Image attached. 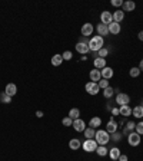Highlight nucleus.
Returning <instances> with one entry per match:
<instances>
[{
  "instance_id": "1",
  "label": "nucleus",
  "mask_w": 143,
  "mask_h": 161,
  "mask_svg": "<svg viewBox=\"0 0 143 161\" xmlns=\"http://www.w3.org/2000/svg\"><path fill=\"white\" fill-rule=\"evenodd\" d=\"M95 139L99 145H106L110 141V135H109V132L106 130H97L95 135Z\"/></svg>"
},
{
  "instance_id": "2",
  "label": "nucleus",
  "mask_w": 143,
  "mask_h": 161,
  "mask_svg": "<svg viewBox=\"0 0 143 161\" xmlns=\"http://www.w3.org/2000/svg\"><path fill=\"white\" fill-rule=\"evenodd\" d=\"M102 48H103V37H102V36L97 35L89 40V49H90L92 52H99Z\"/></svg>"
},
{
  "instance_id": "3",
  "label": "nucleus",
  "mask_w": 143,
  "mask_h": 161,
  "mask_svg": "<svg viewBox=\"0 0 143 161\" xmlns=\"http://www.w3.org/2000/svg\"><path fill=\"white\" fill-rule=\"evenodd\" d=\"M99 147V144L96 143V139H86L85 143H83V150L86 152H93L97 150Z\"/></svg>"
},
{
  "instance_id": "4",
  "label": "nucleus",
  "mask_w": 143,
  "mask_h": 161,
  "mask_svg": "<svg viewBox=\"0 0 143 161\" xmlns=\"http://www.w3.org/2000/svg\"><path fill=\"white\" fill-rule=\"evenodd\" d=\"M85 89H86V92L89 95H97L99 94V91H100V88H99V85L96 84V82H87L86 84V86H85Z\"/></svg>"
},
{
  "instance_id": "5",
  "label": "nucleus",
  "mask_w": 143,
  "mask_h": 161,
  "mask_svg": "<svg viewBox=\"0 0 143 161\" xmlns=\"http://www.w3.org/2000/svg\"><path fill=\"white\" fill-rule=\"evenodd\" d=\"M140 135L137 134V132H130L129 137H127V143H129V145H132V147H137L139 144H140Z\"/></svg>"
},
{
  "instance_id": "6",
  "label": "nucleus",
  "mask_w": 143,
  "mask_h": 161,
  "mask_svg": "<svg viewBox=\"0 0 143 161\" xmlns=\"http://www.w3.org/2000/svg\"><path fill=\"white\" fill-rule=\"evenodd\" d=\"M100 20H102V23L103 25H110V23L113 22V14L109 12V10H104V12H102V14H100Z\"/></svg>"
},
{
  "instance_id": "7",
  "label": "nucleus",
  "mask_w": 143,
  "mask_h": 161,
  "mask_svg": "<svg viewBox=\"0 0 143 161\" xmlns=\"http://www.w3.org/2000/svg\"><path fill=\"white\" fill-rule=\"evenodd\" d=\"M130 102V98H129V95H126V94H117L116 96V104L117 105H120V107H123V105H129Z\"/></svg>"
},
{
  "instance_id": "8",
  "label": "nucleus",
  "mask_w": 143,
  "mask_h": 161,
  "mask_svg": "<svg viewBox=\"0 0 143 161\" xmlns=\"http://www.w3.org/2000/svg\"><path fill=\"white\" fill-rule=\"evenodd\" d=\"M72 127H73L74 130L77 131V132H83V131L86 130V124H85V121L80 120V118H77V120L73 121V124H72Z\"/></svg>"
},
{
  "instance_id": "9",
  "label": "nucleus",
  "mask_w": 143,
  "mask_h": 161,
  "mask_svg": "<svg viewBox=\"0 0 143 161\" xmlns=\"http://www.w3.org/2000/svg\"><path fill=\"white\" fill-rule=\"evenodd\" d=\"M96 30H97V35L104 37L106 35H109V27L107 25H103V23H99L97 26H96Z\"/></svg>"
},
{
  "instance_id": "10",
  "label": "nucleus",
  "mask_w": 143,
  "mask_h": 161,
  "mask_svg": "<svg viewBox=\"0 0 143 161\" xmlns=\"http://www.w3.org/2000/svg\"><path fill=\"white\" fill-rule=\"evenodd\" d=\"M107 27H109V33H112V35H119L122 30L120 23H116V22H112Z\"/></svg>"
},
{
  "instance_id": "11",
  "label": "nucleus",
  "mask_w": 143,
  "mask_h": 161,
  "mask_svg": "<svg viewBox=\"0 0 143 161\" xmlns=\"http://www.w3.org/2000/svg\"><path fill=\"white\" fill-rule=\"evenodd\" d=\"M93 33V25L92 23H85L82 26V36L87 37V36H90Z\"/></svg>"
},
{
  "instance_id": "12",
  "label": "nucleus",
  "mask_w": 143,
  "mask_h": 161,
  "mask_svg": "<svg viewBox=\"0 0 143 161\" xmlns=\"http://www.w3.org/2000/svg\"><path fill=\"white\" fill-rule=\"evenodd\" d=\"M89 76H90L92 82H96V84H97V82L102 79V73H100L99 69H92L90 73H89Z\"/></svg>"
},
{
  "instance_id": "13",
  "label": "nucleus",
  "mask_w": 143,
  "mask_h": 161,
  "mask_svg": "<svg viewBox=\"0 0 143 161\" xmlns=\"http://www.w3.org/2000/svg\"><path fill=\"white\" fill-rule=\"evenodd\" d=\"M76 50H77L80 55H86L90 49H89V45H87V43H80V42H77V43H76Z\"/></svg>"
},
{
  "instance_id": "14",
  "label": "nucleus",
  "mask_w": 143,
  "mask_h": 161,
  "mask_svg": "<svg viewBox=\"0 0 143 161\" xmlns=\"http://www.w3.org/2000/svg\"><path fill=\"white\" fill-rule=\"evenodd\" d=\"M5 92L9 95V96H14V95L17 94V86L14 85V84H7V85H6Z\"/></svg>"
},
{
  "instance_id": "15",
  "label": "nucleus",
  "mask_w": 143,
  "mask_h": 161,
  "mask_svg": "<svg viewBox=\"0 0 143 161\" xmlns=\"http://www.w3.org/2000/svg\"><path fill=\"white\" fill-rule=\"evenodd\" d=\"M100 73H102V78L103 79H110L113 76V69L112 68H109V66H106V68H103L102 71H100Z\"/></svg>"
},
{
  "instance_id": "16",
  "label": "nucleus",
  "mask_w": 143,
  "mask_h": 161,
  "mask_svg": "<svg viewBox=\"0 0 143 161\" xmlns=\"http://www.w3.org/2000/svg\"><path fill=\"white\" fill-rule=\"evenodd\" d=\"M93 65H95L96 69H103V68H106V59H103V58H95V61H93Z\"/></svg>"
},
{
  "instance_id": "17",
  "label": "nucleus",
  "mask_w": 143,
  "mask_h": 161,
  "mask_svg": "<svg viewBox=\"0 0 143 161\" xmlns=\"http://www.w3.org/2000/svg\"><path fill=\"white\" fill-rule=\"evenodd\" d=\"M83 134H85V138L86 139H93L96 135V131L95 128H92V127H87L86 130L83 131Z\"/></svg>"
},
{
  "instance_id": "18",
  "label": "nucleus",
  "mask_w": 143,
  "mask_h": 161,
  "mask_svg": "<svg viewBox=\"0 0 143 161\" xmlns=\"http://www.w3.org/2000/svg\"><path fill=\"white\" fill-rule=\"evenodd\" d=\"M106 131H107L109 134H113V132H116V131H117V124L115 122V120H110L107 122V125H106Z\"/></svg>"
},
{
  "instance_id": "19",
  "label": "nucleus",
  "mask_w": 143,
  "mask_h": 161,
  "mask_svg": "<svg viewBox=\"0 0 143 161\" xmlns=\"http://www.w3.org/2000/svg\"><path fill=\"white\" fill-rule=\"evenodd\" d=\"M123 19H125V12H123V10H116V12L113 13V22L120 23Z\"/></svg>"
},
{
  "instance_id": "20",
  "label": "nucleus",
  "mask_w": 143,
  "mask_h": 161,
  "mask_svg": "<svg viewBox=\"0 0 143 161\" xmlns=\"http://www.w3.org/2000/svg\"><path fill=\"white\" fill-rule=\"evenodd\" d=\"M80 145H82V143H80V139H77V138H72L69 141V148H70V150H73V151L79 150Z\"/></svg>"
},
{
  "instance_id": "21",
  "label": "nucleus",
  "mask_w": 143,
  "mask_h": 161,
  "mask_svg": "<svg viewBox=\"0 0 143 161\" xmlns=\"http://www.w3.org/2000/svg\"><path fill=\"white\" fill-rule=\"evenodd\" d=\"M123 12H133L134 7H136V5H134V2H130V0H127V2H123Z\"/></svg>"
},
{
  "instance_id": "22",
  "label": "nucleus",
  "mask_w": 143,
  "mask_h": 161,
  "mask_svg": "<svg viewBox=\"0 0 143 161\" xmlns=\"http://www.w3.org/2000/svg\"><path fill=\"white\" fill-rule=\"evenodd\" d=\"M119 114H120L122 116H129V115H132V108H130L129 105H123V107L119 108Z\"/></svg>"
},
{
  "instance_id": "23",
  "label": "nucleus",
  "mask_w": 143,
  "mask_h": 161,
  "mask_svg": "<svg viewBox=\"0 0 143 161\" xmlns=\"http://www.w3.org/2000/svg\"><path fill=\"white\" fill-rule=\"evenodd\" d=\"M132 114H133V116H136V118H143V107L142 105L134 107L133 109H132Z\"/></svg>"
},
{
  "instance_id": "24",
  "label": "nucleus",
  "mask_w": 143,
  "mask_h": 161,
  "mask_svg": "<svg viewBox=\"0 0 143 161\" xmlns=\"http://www.w3.org/2000/svg\"><path fill=\"white\" fill-rule=\"evenodd\" d=\"M102 125V120H100L99 116H95V118H92L90 122H89V127H92V128H97V127Z\"/></svg>"
},
{
  "instance_id": "25",
  "label": "nucleus",
  "mask_w": 143,
  "mask_h": 161,
  "mask_svg": "<svg viewBox=\"0 0 143 161\" xmlns=\"http://www.w3.org/2000/svg\"><path fill=\"white\" fill-rule=\"evenodd\" d=\"M62 63H63V58H62V55H55L52 58V65L53 66H60Z\"/></svg>"
},
{
  "instance_id": "26",
  "label": "nucleus",
  "mask_w": 143,
  "mask_h": 161,
  "mask_svg": "<svg viewBox=\"0 0 143 161\" xmlns=\"http://www.w3.org/2000/svg\"><path fill=\"white\" fill-rule=\"evenodd\" d=\"M109 155H110V158H112V160H117V158H119V157H120V150H119V148H112V150H110V151H109Z\"/></svg>"
},
{
  "instance_id": "27",
  "label": "nucleus",
  "mask_w": 143,
  "mask_h": 161,
  "mask_svg": "<svg viewBox=\"0 0 143 161\" xmlns=\"http://www.w3.org/2000/svg\"><path fill=\"white\" fill-rule=\"evenodd\" d=\"M79 115H80V111H79V108H72L69 111V116L72 118V120H77L79 118Z\"/></svg>"
},
{
  "instance_id": "28",
  "label": "nucleus",
  "mask_w": 143,
  "mask_h": 161,
  "mask_svg": "<svg viewBox=\"0 0 143 161\" xmlns=\"http://www.w3.org/2000/svg\"><path fill=\"white\" fill-rule=\"evenodd\" d=\"M113 94H115V89H113L112 86H107L106 89H103V96H104V98H107V99L112 98Z\"/></svg>"
},
{
  "instance_id": "29",
  "label": "nucleus",
  "mask_w": 143,
  "mask_h": 161,
  "mask_svg": "<svg viewBox=\"0 0 143 161\" xmlns=\"http://www.w3.org/2000/svg\"><path fill=\"white\" fill-rule=\"evenodd\" d=\"M0 102L10 104V102H12V96H9L6 92H2V94H0Z\"/></svg>"
},
{
  "instance_id": "30",
  "label": "nucleus",
  "mask_w": 143,
  "mask_h": 161,
  "mask_svg": "<svg viewBox=\"0 0 143 161\" xmlns=\"http://www.w3.org/2000/svg\"><path fill=\"white\" fill-rule=\"evenodd\" d=\"M96 152H97V155H100V157L107 155V150H106V145H99V147H97V150H96Z\"/></svg>"
},
{
  "instance_id": "31",
  "label": "nucleus",
  "mask_w": 143,
  "mask_h": 161,
  "mask_svg": "<svg viewBox=\"0 0 143 161\" xmlns=\"http://www.w3.org/2000/svg\"><path fill=\"white\" fill-rule=\"evenodd\" d=\"M109 55V49L107 48H102V49L97 52V58H103V59H106V56Z\"/></svg>"
},
{
  "instance_id": "32",
  "label": "nucleus",
  "mask_w": 143,
  "mask_h": 161,
  "mask_svg": "<svg viewBox=\"0 0 143 161\" xmlns=\"http://www.w3.org/2000/svg\"><path fill=\"white\" fill-rule=\"evenodd\" d=\"M129 73H130V76H132V78H137V76L140 75V69L134 66V68H132V69H130Z\"/></svg>"
},
{
  "instance_id": "33",
  "label": "nucleus",
  "mask_w": 143,
  "mask_h": 161,
  "mask_svg": "<svg viewBox=\"0 0 143 161\" xmlns=\"http://www.w3.org/2000/svg\"><path fill=\"white\" fill-rule=\"evenodd\" d=\"M62 58H63V61H72V58H73V53H72L70 50H66V52H63Z\"/></svg>"
},
{
  "instance_id": "34",
  "label": "nucleus",
  "mask_w": 143,
  "mask_h": 161,
  "mask_svg": "<svg viewBox=\"0 0 143 161\" xmlns=\"http://www.w3.org/2000/svg\"><path fill=\"white\" fill-rule=\"evenodd\" d=\"M97 85H99V88H102V89H106L109 86V80L107 79H100L99 82H97Z\"/></svg>"
},
{
  "instance_id": "35",
  "label": "nucleus",
  "mask_w": 143,
  "mask_h": 161,
  "mask_svg": "<svg viewBox=\"0 0 143 161\" xmlns=\"http://www.w3.org/2000/svg\"><path fill=\"white\" fill-rule=\"evenodd\" d=\"M62 124H63L65 127H70L72 124H73V120H72L70 116H66V118H63V120H62Z\"/></svg>"
},
{
  "instance_id": "36",
  "label": "nucleus",
  "mask_w": 143,
  "mask_h": 161,
  "mask_svg": "<svg viewBox=\"0 0 143 161\" xmlns=\"http://www.w3.org/2000/svg\"><path fill=\"white\" fill-rule=\"evenodd\" d=\"M136 132L139 135H143V121H140L139 124H136Z\"/></svg>"
},
{
  "instance_id": "37",
  "label": "nucleus",
  "mask_w": 143,
  "mask_h": 161,
  "mask_svg": "<svg viewBox=\"0 0 143 161\" xmlns=\"http://www.w3.org/2000/svg\"><path fill=\"white\" fill-rule=\"evenodd\" d=\"M134 128H136V124H134V122H132V121H129V122L126 124V132H129V131L134 130Z\"/></svg>"
},
{
  "instance_id": "38",
  "label": "nucleus",
  "mask_w": 143,
  "mask_h": 161,
  "mask_svg": "<svg viewBox=\"0 0 143 161\" xmlns=\"http://www.w3.org/2000/svg\"><path fill=\"white\" fill-rule=\"evenodd\" d=\"M120 138H122L120 132H117V131H116V132H113V134H112V139H113V141H120Z\"/></svg>"
},
{
  "instance_id": "39",
  "label": "nucleus",
  "mask_w": 143,
  "mask_h": 161,
  "mask_svg": "<svg viewBox=\"0 0 143 161\" xmlns=\"http://www.w3.org/2000/svg\"><path fill=\"white\" fill-rule=\"evenodd\" d=\"M112 6L120 7V6H123V2H122V0H112Z\"/></svg>"
},
{
  "instance_id": "40",
  "label": "nucleus",
  "mask_w": 143,
  "mask_h": 161,
  "mask_svg": "<svg viewBox=\"0 0 143 161\" xmlns=\"http://www.w3.org/2000/svg\"><path fill=\"white\" fill-rule=\"evenodd\" d=\"M79 42H80V43H87V45H89V40H87V37H85V36H80Z\"/></svg>"
},
{
  "instance_id": "41",
  "label": "nucleus",
  "mask_w": 143,
  "mask_h": 161,
  "mask_svg": "<svg viewBox=\"0 0 143 161\" xmlns=\"http://www.w3.org/2000/svg\"><path fill=\"white\" fill-rule=\"evenodd\" d=\"M117 161H127V155H125V154H120V157L117 158Z\"/></svg>"
},
{
  "instance_id": "42",
  "label": "nucleus",
  "mask_w": 143,
  "mask_h": 161,
  "mask_svg": "<svg viewBox=\"0 0 143 161\" xmlns=\"http://www.w3.org/2000/svg\"><path fill=\"white\" fill-rule=\"evenodd\" d=\"M112 114H113V116L119 115V108H113V109H112Z\"/></svg>"
},
{
  "instance_id": "43",
  "label": "nucleus",
  "mask_w": 143,
  "mask_h": 161,
  "mask_svg": "<svg viewBox=\"0 0 143 161\" xmlns=\"http://www.w3.org/2000/svg\"><path fill=\"white\" fill-rule=\"evenodd\" d=\"M36 116H37V118H42V116H43V112H42V111H36Z\"/></svg>"
},
{
  "instance_id": "44",
  "label": "nucleus",
  "mask_w": 143,
  "mask_h": 161,
  "mask_svg": "<svg viewBox=\"0 0 143 161\" xmlns=\"http://www.w3.org/2000/svg\"><path fill=\"white\" fill-rule=\"evenodd\" d=\"M137 37H139V39H140V40H142V42H143V30H142V32H139Z\"/></svg>"
},
{
  "instance_id": "45",
  "label": "nucleus",
  "mask_w": 143,
  "mask_h": 161,
  "mask_svg": "<svg viewBox=\"0 0 143 161\" xmlns=\"http://www.w3.org/2000/svg\"><path fill=\"white\" fill-rule=\"evenodd\" d=\"M139 69H140V71H143V59L140 61V65H139Z\"/></svg>"
},
{
  "instance_id": "46",
  "label": "nucleus",
  "mask_w": 143,
  "mask_h": 161,
  "mask_svg": "<svg viewBox=\"0 0 143 161\" xmlns=\"http://www.w3.org/2000/svg\"><path fill=\"white\" fill-rule=\"evenodd\" d=\"M112 161H117V160H112Z\"/></svg>"
}]
</instances>
